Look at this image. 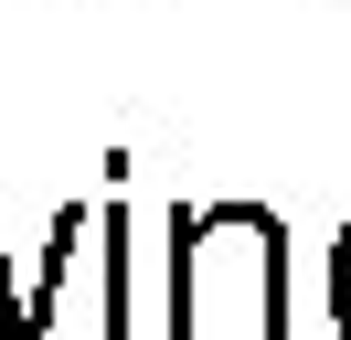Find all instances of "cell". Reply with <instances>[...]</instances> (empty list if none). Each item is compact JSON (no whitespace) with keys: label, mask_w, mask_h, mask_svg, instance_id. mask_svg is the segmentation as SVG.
Here are the masks:
<instances>
[{"label":"cell","mask_w":351,"mask_h":340,"mask_svg":"<svg viewBox=\"0 0 351 340\" xmlns=\"http://www.w3.org/2000/svg\"><path fill=\"white\" fill-rule=\"evenodd\" d=\"M330 330L351 340V223H341V245H330Z\"/></svg>","instance_id":"obj_2"},{"label":"cell","mask_w":351,"mask_h":340,"mask_svg":"<svg viewBox=\"0 0 351 340\" xmlns=\"http://www.w3.org/2000/svg\"><path fill=\"white\" fill-rule=\"evenodd\" d=\"M171 340H287V223L266 202L171 212Z\"/></svg>","instance_id":"obj_1"}]
</instances>
